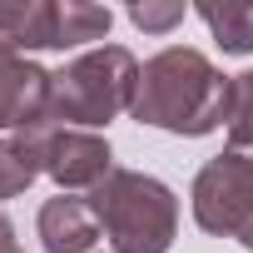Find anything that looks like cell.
I'll use <instances>...</instances> for the list:
<instances>
[{"mask_svg": "<svg viewBox=\"0 0 253 253\" xmlns=\"http://www.w3.org/2000/svg\"><path fill=\"white\" fill-rule=\"evenodd\" d=\"M228 99H233V75H223L209 55L189 45H169L154 60H144L129 114L164 134L204 139L218 124H228Z\"/></svg>", "mask_w": 253, "mask_h": 253, "instance_id": "obj_1", "label": "cell"}, {"mask_svg": "<svg viewBox=\"0 0 253 253\" xmlns=\"http://www.w3.org/2000/svg\"><path fill=\"white\" fill-rule=\"evenodd\" d=\"M89 209L114 253H169L179 238V199L164 179L139 169H109L89 189Z\"/></svg>", "mask_w": 253, "mask_h": 253, "instance_id": "obj_2", "label": "cell"}, {"mask_svg": "<svg viewBox=\"0 0 253 253\" xmlns=\"http://www.w3.org/2000/svg\"><path fill=\"white\" fill-rule=\"evenodd\" d=\"M139 60L124 45H99L75 55L50 75V114L45 124H65V129H99L114 114L134 109L139 89Z\"/></svg>", "mask_w": 253, "mask_h": 253, "instance_id": "obj_3", "label": "cell"}, {"mask_svg": "<svg viewBox=\"0 0 253 253\" xmlns=\"http://www.w3.org/2000/svg\"><path fill=\"white\" fill-rule=\"evenodd\" d=\"M194 218L204 233L238 238L253 218V154L223 149L213 154L194 179Z\"/></svg>", "mask_w": 253, "mask_h": 253, "instance_id": "obj_4", "label": "cell"}, {"mask_svg": "<svg viewBox=\"0 0 253 253\" xmlns=\"http://www.w3.org/2000/svg\"><path fill=\"white\" fill-rule=\"evenodd\" d=\"M20 144H30V154L40 159V174H50L60 184V194L70 189H94L109 169L114 154L94 129H65V124H40V129L15 134Z\"/></svg>", "mask_w": 253, "mask_h": 253, "instance_id": "obj_5", "label": "cell"}, {"mask_svg": "<svg viewBox=\"0 0 253 253\" xmlns=\"http://www.w3.org/2000/svg\"><path fill=\"white\" fill-rule=\"evenodd\" d=\"M50 114V70L0 40V129H40Z\"/></svg>", "mask_w": 253, "mask_h": 253, "instance_id": "obj_6", "label": "cell"}, {"mask_svg": "<svg viewBox=\"0 0 253 253\" xmlns=\"http://www.w3.org/2000/svg\"><path fill=\"white\" fill-rule=\"evenodd\" d=\"M35 228H40L45 253H94V243L104 233L99 218H94V209H89V199H75V194L45 199Z\"/></svg>", "mask_w": 253, "mask_h": 253, "instance_id": "obj_7", "label": "cell"}, {"mask_svg": "<svg viewBox=\"0 0 253 253\" xmlns=\"http://www.w3.org/2000/svg\"><path fill=\"white\" fill-rule=\"evenodd\" d=\"M0 40L25 50H55L60 40V0H15L0 5Z\"/></svg>", "mask_w": 253, "mask_h": 253, "instance_id": "obj_8", "label": "cell"}, {"mask_svg": "<svg viewBox=\"0 0 253 253\" xmlns=\"http://www.w3.org/2000/svg\"><path fill=\"white\" fill-rule=\"evenodd\" d=\"M194 15L213 30L223 55H253V0H204L194 5Z\"/></svg>", "mask_w": 253, "mask_h": 253, "instance_id": "obj_9", "label": "cell"}, {"mask_svg": "<svg viewBox=\"0 0 253 253\" xmlns=\"http://www.w3.org/2000/svg\"><path fill=\"white\" fill-rule=\"evenodd\" d=\"M109 25H114V10H109V5H89V0H60V40H55V50H75V45L104 40Z\"/></svg>", "mask_w": 253, "mask_h": 253, "instance_id": "obj_10", "label": "cell"}, {"mask_svg": "<svg viewBox=\"0 0 253 253\" xmlns=\"http://www.w3.org/2000/svg\"><path fill=\"white\" fill-rule=\"evenodd\" d=\"M35 174H40V159L30 154V144L0 139V204L15 199V194H25L35 184Z\"/></svg>", "mask_w": 253, "mask_h": 253, "instance_id": "obj_11", "label": "cell"}, {"mask_svg": "<svg viewBox=\"0 0 253 253\" xmlns=\"http://www.w3.org/2000/svg\"><path fill=\"white\" fill-rule=\"evenodd\" d=\"M228 149L248 154L253 149V70L233 75V99H228Z\"/></svg>", "mask_w": 253, "mask_h": 253, "instance_id": "obj_12", "label": "cell"}, {"mask_svg": "<svg viewBox=\"0 0 253 253\" xmlns=\"http://www.w3.org/2000/svg\"><path fill=\"white\" fill-rule=\"evenodd\" d=\"M129 20H134L139 30L164 35V30H174V25L184 20V5H179V0H169V5H154V0H134V5H129Z\"/></svg>", "mask_w": 253, "mask_h": 253, "instance_id": "obj_13", "label": "cell"}, {"mask_svg": "<svg viewBox=\"0 0 253 253\" xmlns=\"http://www.w3.org/2000/svg\"><path fill=\"white\" fill-rule=\"evenodd\" d=\"M0 253H25L20 238H15V223H10L5 213H0Z\"/></svg>", "mask_w": 253, "mask_h": 253, "instance_id": "obj_14", "label": "cell"}, {"mask_svg": "<svg viewBox=\"0 0 253 253\" xmlns=\"http://www.w3.org/2000/svg\"><path fill=\"white\" fill-rule=\"evenodd\" d=\"M238 243H243V248H248V253H253V218H248V223H243V233H238Z\"/></svg>", "mask_w": 253, "mask_h": 253, "instance_id": "obj_15", "label": "cell"}]
</instances>
